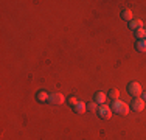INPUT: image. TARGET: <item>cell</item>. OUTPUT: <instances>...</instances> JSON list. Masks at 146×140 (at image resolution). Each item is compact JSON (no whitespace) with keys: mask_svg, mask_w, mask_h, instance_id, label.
<instances>
[{"mask_svg":"<svg viewBox=\"0 0 146 140\" xmlns=\"http://www.w3.org/2000/svg\"><path fill=\"white\" fill-rule=\"evenodd\" d=\"M76 104H78V98H76V97H70V98H68V106H70V107L76 106Z\"/></svg>","mask_w":146,"mask_h":140,"instance_id":"obj_15","label":"cell"},{"mask_svg":"<svg viewBox=\"0 0 146 140\" xmlns=\"http://www.w3.org/2000/svg\"><path fill=\"white\" fill-rule=\"evenodd\" d=\"M127 93H129L132 98L140 97L141 93H143V89H141L140 83H137V81H131L129 84H127Z\"/></svg>","mask_w":146,"mask_h":140,"instance_id":"obj_2","label":"cell"},{"mask_svg":"<svg viewBox=\"0 0 146 140\" xmlns=\"http://www.w3.org/2000/svg\"><path fill=\"white\" fill-rule=\"evenodd\" d=\"M120 16H121V19H123V20H127V22H131V20H134V13H132L129 8L123 9Z\"/></svg>","mask_w":146,"mask_h":140,"instance_id":"obj_9","label":"cell"},{"mask_svg":"<svg viewBox=\"0 0 146 140\" xmlns=\"http://www.w3.org/2000/svg\"><path fill=\"white\" fill-rule=\"evenodd\" d=\"M134 34H135V37H137V41L138 39H145V37H146V30H145V28H140V30L134 31Z\"/></svg>","mask_w":146,"mask_h":140,"instance_id":"obj_12","label":"cell"},{"mask_svg":"<svg viewBox=\"0 0 146 140\" xmlns=\"http://www.w3.org/2000/svg\"><path fill=\"white\" fill-rule=\"evenodd\" d=\"M106 98H107V95H106L104 92H96L95 95H93V101H95V103L100 106V104H104V103H106Z\"/></svg>","mask_w":146,"mask_h":140,"instance_id":"obj_7","label":"cell"},{"mask_svg":"<svg viewBox=\"0 0 146 140\" xmlns=\"http://www.w3.org/2000/svg\"><path fill=\"white\" fill-rule=\"evenodd\" d=\"M48 103H50V104H54V106H59V104L64 103V95H62L61 92H51Z\"/></svg>","mask_w":146,"mask_h":140,"instance_id":"obj_5","label":"cell"},{"mask_svg":"<svg viewBox=\"0 0 146 140\" xmlns=\"http://www.w3.org/2000/svg\"><path fill=\"white\" fill-rule=\"evenodd\" d=\"M98 115H100V118H103V120H110L112 118V109H110L107 104H100L98 106Z\"/></svg>","mask_w":146,"mask_h":140,"instance_id":"obj_3","label":"cell"},{"mask_svg":"<svg viewBox=\"0 0 146 140\" xmlns=\"http://www.w3.org/2000/svg\"><path fill=\"white\" fill-rule=\"evenodd\" d=\"M141 98H143V100L146 101V90H145V92H143V93H141Z\"/></svg>","mask_w":146,"mask_h":140,"instance_id":"obj_16","label":"cell"},{"mask_svg":"<svg viewBox=\"0 0 146 140\" xmlns=\"http://www.w3.org/2000/svg\"><path fill=\"white\" fill-rule=\"evenodd\" d=\"M87 111H90V112H96V111H98V104H96L95 101H92V103H87Z\"/></svg>","mask_w":146,"mask_h":140,"instance_id":"obj_14","label":"cell"},{"mask_svg":"<svg viewBox=\"0 0 146 140\" xmlns=\"http://www.w3.org/2000/svg\"><path fill=\"white\" fill-rule=\"evenodd\" d=\"M110 109H112V112H115V114L126 115L127 112H129V106H127L124 101H121V100H115L112 103V106H110Z\"/></svg>","mask_w":146,"mask_h":140,"instance_id":"obj_1","label":"cell"},{"mask_svg":"<svg viewBox=\"0 0 146 140\" xmlns=\"http://www.w3.org/2000/svg\"><path fill=\"white\" fill-rule=\"evenodd\" d=\"M36 100L39 101V103H47V101L50 100V93H47V90H39V92L36 93Z\"/></svg>","mask_w":146,"mask_h":140,"instance_id":"obj_6","label":"cell"},{"mask_svg":"<svg viewBox=\"0 0 146 140\" xmlns=\"http://www.w3.org/2000/svg\"><path fill=\"white\" fill-rule=\"evenodd\" d=\"M145 103H146V101L143 100V98H140V97L132 98V103H131L132 111H135V112H141V111L145 109Z\"/></svg>","mask_w":146,"mask_h":140,"instance_id":"obj_4","label":"cell"},{"mask_svg":"<svg viewBox=\"0 0 146 140\" xmlns=\"http://www.w3.org/2000/svg\"><path fill=\"white\" fill-rule=\"evenodd\" d=\"M135 48L138 51H141V53H146V37L145 39H138L135 42Z\"/></svg>","mask_w":146,"mask_h":140,"instance_id":"obj_11","label":"cell"},{"mask_svg":"<svg viewBox=\"0 0 146 140\" xmlns=\"http://www.w3.org/2000/svg\"><path fill=\"white\" fill-rule=\"evenodd\" d=\"M109 97L112 98L113 101H115V100H118V97H120V90H118V89H112V90L109 92Z\"/></svg>","mask_w":146,"mask_h":140,"instance_id":"obj_13","label":"cell"},{"mask_svg":"<svg viewBox=\"0 0 146 140\" xmlns=\"http://www.w3.org/2000/svg\"><path fill=\"white\" fill-rule=\"evenodd\" d=\"M129 28L132 31H137V30H140V28H143V22H141L140 19H134L129 22Z\"/></svg>","mask_w":146,"mask_h":140,"instance_id":"obj_10","label":"cell"},{"mask_svg":"<svg viewBox=\"0 0 146 140\" xmlns=\"http://www.w3.org/2000/svg\"><path fill=\"white\" fill-rule=\"evenodd\" d=\"M72 109H73V112H76V114H84V112L87 111V104H86L84 101H78V104L73 106Z\"/></svg>","mask_w":146,"mask_h":140,"instance_id":"obj_8","label":"cell"}]
</instances>
